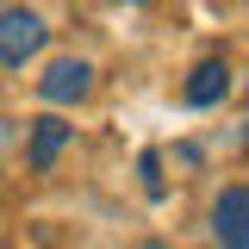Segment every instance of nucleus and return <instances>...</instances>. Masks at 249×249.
<instances>
[{
  "mask_svg": "<svg viewBox=\"0 0 249 249\" xmlns=\"http://www.w3.org/2000/svg\"><path fill=\"white\" fill-rule=\"evenodd\" d=\"M212 231L224 249H249V187H224L212 199Z\"/></svg>",
  "mask_w": 249,
  "mask_h": 249,
  "instance_id": "obj_3",
  "label": "nucleus"
},
{
  "mask_svg": "<svg viewBox=\"0 0 249 249\" xmlns=\"http://www.w3.org/2000/svg\"><path fill=\"white\" fill-rule=\"evenodd\" d=\"M224 93H231V69H224L218 56L199 62V69H193V81H187V106H218Z\"/></svg>",
  "mask_w": 249,
  "mask_h": 249,
  "instance_id": "obj_4",
  "label": "nucleus"
},
{
  "mask_svg": "<svg viewBox=\"0 0 249 249\" xmlns=\"http://www.w3.org/2000/svg\"><path fill=\"white\" fill-rule=\"evenodd\" d=\"M69 131H75V124H62V119H37L31 124V168H56Z\"/></svg>",
  "mask_w": 249,
  "mask_h": 249,
  "instance_id": "obj_5",
  "label": "nucleus"
},
{
  "mask_svg": "<svg viewBox=\"0 0 249 249\" xmlns=\"http://www.w3.org/2000/svg\"><path fill=\"white\" fill-rule=\"evenodd\" d=\"M37 93H44L50 106H81V100L93 93V62H81V56L50 62V69H44V81H37Z\"/></svg>",
  "mask_w": 249,
  "mask_h": 249,
  "instance_id": "obj_2",
  "label": "nucleus"
},
{
  "mask_svg": "<svg viewBox=\"0 0 249 249\" xmlns=\"http://www.w3.org/2000/svg\"><path fill=\"white\" fill-rule=\"evenodd\" d=\"M44 37H50V25H44L31 6H6V13H0V69H25V62L44 50Z\"/></svg>",
  "mask_w": 249,
  "mask_h": 249,
  "instance_id": "obj_1",
  "label": "nucleus"
}]
</instances>
